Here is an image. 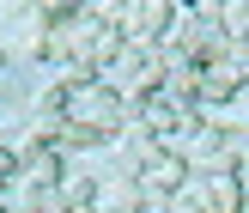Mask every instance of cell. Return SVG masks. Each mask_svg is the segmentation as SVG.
Masks as SVG:
<instances>
[{
    "label": "cell",
    "mask_w": 249,
    "mask_h": 213,
    "mask_svg": "<svg viewBox=\"0 0 249 213\" xmlns=\"http://www.w3.org/2000/svg\"><path fill=\"white\" fill-rule=\"evenodd\" d=\"M67 122H85L91 134H104L109 146L128 134V110H122V85H91V92H79L73 97V110H67Z\"/></svg>",
    "instance_id": "6da1fadb"
},
{
    "label": "cell",
    "mask_w": 249,
    "mask_h": 213,
    "mask_svg": "<svg viewBox=\"0 0 249 213\" xmlns=\"http://www.w3.org/2000/svg\"><path fill=\"white\" fill-rule=\"evenodd\" d=\"M237 92H243V73L231 67V61H219V67H207V73H201V110H219V104H231Z\"/></svg>",
    "instance_id": "8992f818"
},
{
    "label": "cell",
    "mask_w": 249,
    "mask_h": 213,
    "mask_svg": "<svg viewBox=\"0 0 249 213\" xmlns=\"http://www.w3.org/2000/svg\"><path fill=\"white\" fill-rule=\"evenodd\" d=\"M225 37L231 43H249V0H231L225 6Z\"/></svg>",
    "instance_id": "8fae6325"
},
{
    "label": "cell",
    "mask_w": 249,
    "mask_h": 213,
    "mask_svg": "<svg viewBox=\"0 0 249 213\" xmlns=\"http://www.w3.org/2000/svg\"><path fill=\"white\" fill-rule=\"evenodd\" d=\"M61 195H67V207H73V213H85V207H97L104 183H97V177H67V183H61Z\"/></svg>",
    "instance_id": "9c48e42d"
},
{
    "label": "cell",
    "mask_w": 249,
    "mask_h": 213,
    "mask_svg": "<svg viewBox=\"0 0 249 213\" xmlns=\"http://www.w3.org/2000/svg\"><path fill=\"white\" fill-rule=\"evenodd\" d=\"M73 19H79L73 0H36V6H31V31H43V37H55L61 24H73Z\"/></svg>",
    "instance_id": "52a82bcc"
},
{
    "label": "cell",
    "mask_w": 249,
    "mask_h": 213,
    "mask_svg": "<svg viewBox=\"0 0 249 213\" xmlns=\"http://www.w3.org/2000/svg\"><path fill=\"white\" fill-rule=\"evenodd\" d=\"M85 213H97V207H85Z\"/></svg>",
    "instance_id": "9a60e30c"
},
{
    "label": "cell",
    "mask_w": 249,
    "mask_h": 213,
    "mask_svg": "<svg viewBox=\"0 0 249 213\" xmlns=\"http://www.w3.org/2000/svg\"><path fill=\"white\" fill-rule=\"evenodd\" d=\"M201 201H207V213H243L249 183L243 177H201Z\"/></svg>",
    "instance_id": "277c9868"
},
{
    "label": "cell",
    "mask_w": 249,
    "mask_h": 213,
    "mask_svg": "<svg viewBox=\"0 0 249 213\" xmlns=\"http://www.w3.org/2000/svg\"><path fill=\"white\" fill-rule=\"evenodd\" d=\"M237 73H243V92H249V55H243V61H237Z\"/></svg>",
    "instance_id": "7c38bea8"
},
{
    "label": "cell",
    "mask_w": 249,
    "mask_h": 213,
    "mask_svg": "<svg viewBox=\"0 0 249 213\" xmlns=\"http://www.w3.org/2000/svg\"><path fill=\"white\" fill-rule=\"evenodd\" d=\"M170 24H177V0H134V6H122V37L128 43L158 49L170 37Z\"/></svg>",
    "instance_id": "7a4b0ae2"
},
{
    "label": "cell",
    "mask_w": 249,
    "mask_h": 213,
    "mask_svg": "<svg viewBox=\"0 0 249 213\" xmlns=\"http://www.w3.org/2000/svg\"><path fill=\"white\" fill-rule=\"evenodd\" d=\"M0 213H12V207H6V201H0Z\"/></svg>",
    "instance_id": "5bb4252c"
},
{
    "label": "cell",
    "mask_w": 249,
    "mask_h": 213,
    "mask_svg": "<svg viewBox=\"0 0 249 213\" xmlns=\"http://www.w3.org/2000/svg\"><path fill=\"white\" fill-rule=\"evenodd\" d=\"M158 97H164L170 110H201V67H189V61H182V67H170Z\"/></svg>",
    "instance_id": "5b68a950"
},
{
    "label": "cell",
    "mask_w": 249,
    "mask_h": 213,
    "mask_svg": "<svg viewBox=\"0 0 249 213\" xmlns=\"http://www.w3.org/2000/svg\"><path fill=\"white\" fill-rule=\"evenodd\" d=\"M91 146H109V140L91 134L85 122H67V128H61V153H91Z\"/></svg>",
    "instance_id": "30bf717a"
},
{
    "label": "cell",
    "mask_w": 249,
    "mask_h": 213,
    "mask_svg": "<svg viewBox=\"0 0 249 213\" xmlns=\"http://www.w3.org/2000/svg\"><path fill=\"white\" fill-rule=\"evenodd\" d=\"M0 67H6V49H0Z\"/></svg>",
    "instance_id": "4fadbf2b"
},
{
    "label": "cell",
    "mask_w": 249,
    "mask_h": 213,
    "mask_svg": "<svg viewBox=\"0 0 249 213\" xmlns=\"http://www.w3.org/2000/svg\"><path fill=\"white\" fill-rule=\"evenodd\" d=\"M67 110H73V97L61 92L55 79H49V85H36V92H31V116H67Z\"/></svg>",
    "instance_id": "ba28073f"
},
{
    "label": "cell",
    "mask_w": 249,
    "mask_h": 213,
    "mask_svg": "<svg viewBox=\"0 0 249 213\" xmlns=\"http://www.w3.org/2000/svg\"><path fill=\"white\" fill-rule=\"evenodd\" d=\"M18 183L24 189H61V183H67L61 146H18Z\"/></svg>",
    "instance_id": "3957f363"
}]
</instances>
